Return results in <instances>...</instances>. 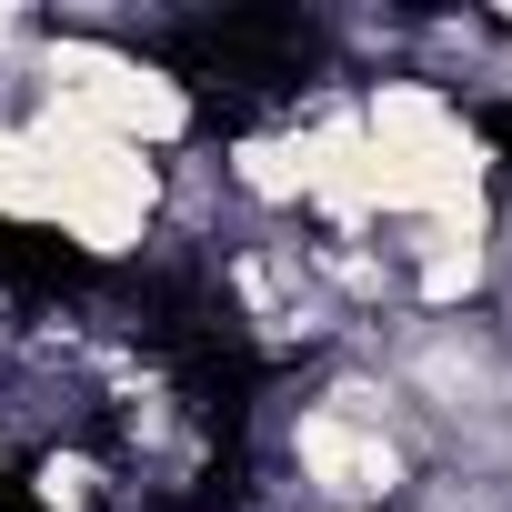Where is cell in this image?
Returning <instances> with one entry per match:
<instances>
[{
  "mask_svg": "<svg viewBox=\"0 0 512 512\" xmlns=\"http://www.w3.org/2000/svg\"><path fill=\"white\" fill-rule=\"evenodd\" d=\"M41 81H51V101H61V111H81L91 131H111V141H131V151H151V141H181V131H191V91H181L171 71H151V61L111 51V41H51Z\"/></svg>",
  "mask_w": 512,
  "mask_h": 512,
  "instance_id": "7a4b0ae2",
  "label": "cell"
},
{
  "mask_svg": "<svg viewBox=\"0 0 512 512\" xmlns=\"http://www.w3.org/2000/svg\"><path fill=\"white\" fill-rule=\"evenodd\" d=\"M0 41H11V11H0Z\"/></svg>",
  "mask_w": 512,
  "mask_h": 512,
  "instance_id": "8992f818",
  "label": "cell"
},
{
  "mask_svg": "<svg viewBox=\"0 0 512 512\" xmlns=\"http://www.w3.org/2000/svg\"><path fill=\"white\" fill-rule=\"evenodd\" d=\"M21 131H31V151H41L51 221H61L81 251H131V241L151 231V211H161V171H151L131 141L91 131V121L61 111V101H41V121H21Z\"/></svg>",
  "mask_w": 512,
  "mask_h": 512,
  "instance_id": "6da1fadb",
  "label": "cell"
},
{
  "mask_svg": "<svg viewBox=\"0 0 512 512\" xmlns=\"http://www.w3.org/2000/svg\"><path fill=\"white\" fill-rule=\"evenodd\" d=\"M0 211L11 221H51V181H41V151L21 121H0Z\"/></svg>",
  "mask_w": 512,
  "mask_h": 512,
  "instance_id": "277c9868",
  "label": "cell"
},
{
  "mask_svg": "<svg viewBox=\"0 0 512 512\" xmlns=\"http://www.w3.org/2000/svg\"><path fill=\"white\" fill-rule=\"evenodd\" d=\"M41 502L81 512V502H91V462H51V472H41Z\"/></svg>",
  "mask_w": 512,
  "mask_h": 512,
  "instance_id": "5b68a950",
  "label": "cell"
},
{
  "mask_svg": "<svg viewBox=\"0 0 512 512\" xmlns=\"http://www.w3.org/2000/svg\"><path fill=\"white\" fill-rule=\"evenodd\" d=\"M292 452H302V472H312L332 502H382V492L402 482V452H392L382 432H362L352 412H302Z\"/></svg>",
  "mask_w": 512,
  "mask_h": 512,
  "instance_id": "3957f363",
  "label": "cell"
}]
</instances>
